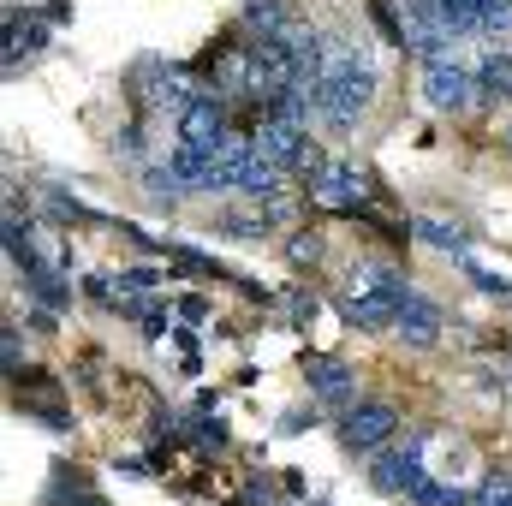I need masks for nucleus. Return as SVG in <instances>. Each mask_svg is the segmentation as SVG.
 Returning a JSON list of instances; mask_svg holds the SVG:
<instances>
[{
	"instance_id": "obj_1",
	"label": "nucleus",
	"mask_w": 512,
	"mask_h": 506,
	"mask_svg": "<svg viewBox=\"0 0 512 506\" xmlns=\"http://www.w3.org/2000/svg\"><path fill=\"white\" fill-rule=\"evenodd\" d=\"M405 274L387 268V262H358L352 268V286H346V322H358L364 334L393 328L399 322V304H405Z\"/></svg>"
},
{
	"instance_id": "obj_2",
	"label": "nucleus",
	"mask_w": 512,
	"mask_h": 506,
	"mask_svg": "<svg viewBox=\"0 0 512 506\" xmlns=\"http://www.w3.org/2000/svg\"><path fill=\"white\" fill-rule=\"evenodd\" d=\"M423 453H429V429H411L399 453H382V459L370 465V489H376V495H405V501H417V489L429 483Z\"/></svg>"
},
{
	"instance_id": "obj_3",
	"label": "nucleus",
	"mask_w": 512,
	"mask_h": 506,
	"mask_svg": "<svg viewBox=\"0 0 512 506\" xmlns=\"http://www.w3.org/2000/svg\"><path fill=\"white\" fill-rule=\"evenodd\" d=\"M393 429H399V411H393L387 399H358V405H346V417H340L346 453H376V447L393 441Z\"/></svg>"
},
{
	"instance_id": "obj_4",
	"label": "nucleus",
	"mask_w": 512,
	"mask_h": 506,
	"mask_svg": "<svg viewBox=\"0 0 512 506\" xmlns=\"http://www.w3.org/2000/svg\"><path fill=\"white\" fill-rule=\"evenodd\" d=\"M423 96H429V108H441V114H465L483 90H477V72L447 54V60H429V66H423Z\"/></svg>"
},
{
	"instance_id": "obj_5",
	"label": "nucleus",
	"mask_w": 512,
	"mask_h": 506,
	"mask_svg": "<svg viewBox=\"0 0 512 506\" xmlns=\"http://www.w3.org/2000/svg\"><path fill=\"white\" fill-rule=\"evenodd\" d=\"M227 137H233V114H227V96H215V90H203V96L179 114V143H197V149L221 155Z\"/></svg>"
},
{
	"instance_id": "obj_6",
	"label": "nucleus",
	"mask_w": 512,
	"mask_h": 506,
	"mask_svg": "<svg viewBox=\"0 0 512 506\" xmlns=\"http://www.w3.org/2000/svg\"><path fill=\"white\" fill-rule=\"evenodd\" d=\"M256 143H262V155L280 161L286 173H316V167H322V155L310 149V131L292 126V120H262V126H256Z\"/></svg>"
},
{
	"instance_id": "obj_7",
	"label": "nucleus",
	"mask_w": 512,
	"mask_h": 506,
	"mask_svg": "<svg viewBox=\"0 0 512 506\" xmlns=\"http://www.w3.org/2000/svg\"><path fill=\"white\" fill-rule=\"evenodd\" d=\"M310 191L322 197V203H334V209H364V197H370V179L352 167V161H322L316 173H310Z\"/></svg>"
},
{
	"instance_id": "obj_8",
	"label": "nucleus",
	"mask_w": 512,
	"mask_h": 506,
	"mask_svg": "<svg viewBox=\"0 0 512 506\" xmlns=\"http://www.w3.org/2000/svg\"><path fill=\"white\" fill-rule=\"evenodd\" d=\"M411 346H435V334H441V304H429L423 292H411L405 304H399V322H393Z\"/></svg>"
},
{
	"instance_id": "obj_9",
	"label": "nucleus",
	"mask_w": 512,
	"mask_h": 506,
	"mask_svg": "<svg viewBox=\"0 0 512 506\" xmlns=\"http://www.w3.org/2000/svg\"><path fill=\"white\" fill-rule=\"evenodd\" d=\"M304 376H310V393L328 399V405H346L352 399V370L340 358H304Z\"/></svg>"
},
{
	"instance_id": "obj_10",
	"label": "nucleus",
	"mask_w": 512,
	"mask_h": 506,
	"mask_svg": "<svg viewBox=\"0 0 512 506\" xmlns=\"http://www.w3.org/2000/svg\"><path fill=\"white\" fill-rule=\"evenodd\" d=\"M477 90H483V102H512V48H483V60H477Z\"/></svg>"
},
{
	"instance_id": "obj_11",
	"label": "nucleus",
	"mask_w": 512,
	"mask_h": 506,
	"mask_svg": "<svg viewBox=\"0 0 512 506\" xmlns=\"http://www.w3.org/2000/svg\"><path fill=\"white\" fill-rule=\"evenodd\" d=\"M483 6H489V0H441V24H447L453 36H477V30H483Z\"/></svg>"
},
{
	"instance_id": "obj_12",
	"label": "nucleus",
	"mask_w": 512,
	"mask_h": 506,
	"mask_svg": "<svg viewBox=\"0 0 512 506\" xmlns=\"http://www.w3.org/2000/svg\"><path fill=\"white\" fill-rule=\"evenodd\" d=\"M24 286H30V298H36L42 310H60V304H72V292H66V280H60V274H48V268H36V274H30Z\"/></svg>"
},
{
	"instance_id": "obj_13",
	"label": "nucleus",
	"mask_w": 512,
	"mask_h": 506,
	"mask_svg": "<svg viewBox=\"0 0 512 506\" xmlns=\"http://www.w3.org/2000/svg\"><path fill=\"white\" fill-rule=\"evenodd\" d=\"M417 239H423V245H435V251H465V239H471V233H465V227H447V221H429V215H423V221H417Z\"/></svg>"
},
{
	"instance_id": "obj_14",
	"label": "nucleus",
	"mask_w": 512,
	"mask_h": 506,
	"mask_svg": "<svg viewBox=\"0 0 512 506\" xmlns=\"http://www.w3.org/2000/svg\"><path fill=\"white\" fill-rule=\"evenodd\" d=\"M155 286H167L161 268H126V274H120V304H126V298H149Z\"/></svg>"
},
{
	"instance_id": "obj_15",
	"label": "nucleus",
	"mask_w": 512,
	"mask_h": 506,
	"mask_svg": "<svg viewBox=\"0 0 512 506\" xmlns=\"http://www.w3.org/2000/svg\"><path fill=\"white\" fill-rule=\"evenodd\" d=\"M471 506H512V471H489V477L477 483Z\"/></svg>"
},
{
	"instance_id": "obj_16",
	"label": "nucleus",
	"mask_w": 512,
	"mask_h": 506,
	"mask_svg": "<svg viewBox=\"0 0 512 506\" xmlns=\"http://www.w3.org/2000/svg\"><path fill=\"white\" fill-rule=\"evenodd\" d=\"M215 227L221 233H239V239H268L274 215H215Z\"/></svg>"
},
{
	"instance_id": "obj_17",
	"label": "nucleus",
	"mask_w": 512,
	"mask_h": 506,
	"mask_svg": "<svg viewBox=\"0 0 512 506\" xmlns=\"http://www.w3.org/2000/svg\"><path fill=\"white\" fill-rule=\"evenodd\" d=\"M417 506H465V495H459V489H447V483H435V477H429V483H423V489H417Z\"/></svg>"
},
{
	"instance_id": "obj_18",
	"label": "nucleus",
	"mask_w": 512,
	"mask_h": 506,
	"mask_svg": "<svg viewBox=\"0 0 512 506\" xmlns=\"http://www.w3.org/2000/svg\"><path fill=\"white\" fill-rule=\"evenodd\" d=\"M322 256V233H298L292 239V262H316Z\"/></svg>"
},
{
	"instance_id": "obj_19",
	"label": "nucleus",
	"mask_w": 512,
	"mask_h": 506,
	"mask_svg": "<svg viewBox=\"0 0 512 506\" xmlns=\"http://www.w3.org/2000/svg\"><path fill=\"white\" fill-rule=\"evenodd\" d=\"M507 149H512V120H507Z\"/></svg>"
},
{
	"instance_id": "obj_20",
	"label": "nucleus",
	"mask_w": 512,
	"mask_h": 506,
	"mask_svg": "<svg viewBox=\"0 0 512 506\" xmlns=\"http://www.w3.org/2000/svg\"><path fill=\"white\" fill-rule=\"evenodd\" d=\"M84 506H102V501H96V495H90V501H84Z\"/></svg>"
}]
</instances>
